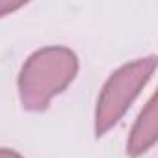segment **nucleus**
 <instances>
[{"label": "nucleus", "mask_w": 158, "mask_h": 158, "mask_svg": "<svg viewBox=\"0 0 158 158\" xmlns=\"http://www.w3.org/2000/svg\"><path fill=\"white\" fill-rule=\"evenodd\" d=\"M78 73V58L67 47L35 50L19 73V99L24 110L43 112L50 101L65 91Z\"/></svg>", "instance_id": "1"}, {"label": "nucleus", "mask_w": 158, "mask_h": 158, "mask_svg": "<svg viewBox=\"0 0 158 158\" xmlns=\"http://www.w3.org/2000/svg\"><path fill=\"white\" fill-rule=\"evenodd\" d=\"M156 69V56H147L125 63L119 67L102 86L95 108V136H104L114 128L127 110L132 106L136 97L141 93L145 84L151 80Z\"/></svg>", "instance_id": "2"}, {"label": "nucleus", "mask_w": 158, "mask_h": 158, "mask_svg": "<svg viewBox=\"0 0 158 158\" xmlns=\"http://www.w3.org/2000/svg\"><path fill=\"white\" fill-rule=\"evenodd\" d=\"M156 128H158V108H156V97L152 95L132 127L130 138L127 141L128 156L138 158L143 152H147L156 143V138H158Z\"/></svg>", "instance_id": "3"}, {"label": "nucleus", "mask_w": 158, "mask_h": 158, "mask_svg": "<svg viewBox=\"0 0 158 158\" xmlns=\"http://www.w3.org/2000/svg\"><path fill=\"white\" fill-rule=\"evenodd\" d=\"M24 2H11V0H0V17H4V15H10L11 11L23 8Z\"/></svg>", "instance_id": "4"}, {"label": "nucleus", "mask_w": 158, "mask_h": 158, "mask_svg": "<svg viewBox=\"0 0 158 158\" xmlns=\"http://www.w3.org/2000/svg\"><path fill=\"white\" fill-rule=\"evenodd\" d=\"M0 158H23V156L11 149H0Z\"/></svg>", "instance_id": "5"}]
</instances>
